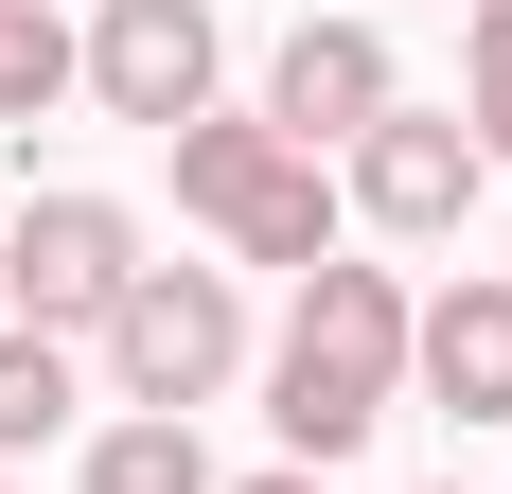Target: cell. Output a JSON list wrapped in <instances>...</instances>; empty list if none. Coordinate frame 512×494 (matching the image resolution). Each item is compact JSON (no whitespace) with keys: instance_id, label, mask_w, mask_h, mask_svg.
Instances as JSON below:
<instances>
[{"instance_id":"1","label":"cell","mask_w":512,"mask_h":494,"mask_svg":"<svg viewBox=\"0 0 512 494\" xmlns=\"http://www.w3.org/2000/svg\"><path fill=\"white\" fill-rule=\"evenodd\" d=\"M407 318L424 300L389 283V265H318L301 318H283V353H265V424H283V459H354L371 424H389V389H407Z\"/></svg>"},{"instance_id":"2","label":"cell","mask_w":512,"mask_h":494,"mask_svg":"<svg viewBox=\"0 0 512 494\" xmlns=\"http://www.w3.org/2000/svg\"><path fill=\"white\" fill-rule=\"evenodd\" d=\"M159 159H177V212H195L230 265H301V283L336 265V177H318L283 124H230V106H195Z\"/></svg>"},{"instance_id":"3","label":"cell","mask_w":512,"mask_h":494,"mask_svg":"<svg viewBox=\"0 0 512 494\" xmlns=\"http://www.w3.org/2000/svg\"><path fill=\"white\" fill-rule=\"evenodd\" d=\"M230 371H248V300H230V265H142V283L106 300V389L142 406V424H195Z\"/></svg>"},{"instance_id":"4","label":"cell","mask_w":512,"mask_h":494,"mask_svg":"<svg viewBox=\"0 0 512 494\" xmlns=\"http://www.w3.org/2000/svg\"><path fill=\"white\" fill-rule=\"evenodd\" d=\"M124 283H142V212L124 195H36L0 230V318H18V336H106Z\"/></svg>"},{"instance_id":"5","label":"cell","mask_w":512,"mask_h":494,"mask_svg":"<svg viewBox=\"0 0 512 494\" xmlns=\"http://www.w3.org/2000/svg\"><path fill=\"white\" fill-rule=\"evenodd\" d=\"M89 89H106V124L177 142V124L212 106V0H106L89 18Z\"/></svg>"},{"instance_id":"6","label":"cell","mask_w":512,"mask_h":494,"mask_svg":"<svg viewBox=\"0 0 512 494\" xmlns=\"http://www.w3.org/2000/svg\"><path fill=\"white\" fill-rule=\"evenodd\" d=\"M389 106H407V71H389V36H371V18H301V36L265 53V124H283V142H371V124H389Z\"/></svg>"},{"instance_id":"7","label":"cell","mask_w":512,"mask_h":494,"mask_svg":"<svg viewBox=\"0 0 512 494\" xmlns=\"http://www.w3.org/2000/svg\"><path fill=\"white\" fill-rule=\"evenodd\" d=\"M477 177H495V159H477V124H442V106H389V124L354 142V212H371V230H407V247L460 230Z\"/></svg>"},{"instance_id":"8","label":"cell","mask_w":512,"mask_h":494,"mask_svg":"<svg viewBox=\"0 0 512 494\" xmlns=\"http://www.w3.org/2000/svg\"><path fill=\"white\" fill-rule=\"evenodd\" d=\"M407 371L460 406V424H512V265H495V283H442V300H424V318H407Z\"/></svg>"},{"instance_id":"9","label":"cell","mask_w":512,"mask_h":494,"mask_svg":"<svg viewBox=\"0 0 512 494\" xmlns=\"http://www.w3.org/2000/svg\"><path fill=\"white\" fill-rule=\"evenodd\" d=\"M53 424H71V336H18L0 318V459H36Z\"/></svg>"},{"instance_id":"10","label":"cell","mask_w":512,"mask_h":494,"mask_svg":"<svg viewBox=\"0 0 512 494\" xmlns=\"http://www.w3.org/2000/svg\"><path fill=\"white\" fill-rule=\"evenodd\" d=\"M89 494H212V459H195V424H142V406H124L89 442Z\"/></svg>"},{"instance_id":"11","label":"cell","mask_w":512,"mask_h":494,"mask_svg":"<svg viewBox=\"0 0 512 494\" xmlns=\"http://www.w3.org/2000/svg\"><path fill=\"white\" fill-rule=\"evenodd\" d=\"M71 71H89V53L53 36V0H18V18H0V124H36V106L71 89Z\"/></svg>"},{"instance_id":"12","label":"cell","mask_w":512,"mask_h":494,"mask_svg":"<svg viewBox=\"0 0 512 494\" xmlns=\"http://www.w3.org/2000/svg\"><path fill=\"white\" fill-rule=\"evenodd\" d=\"M460 71H477V106H460L477 159H512V0H477V18H460Z\"/></svg>"},{"instance_id":"13","label":"cell","mask_w":512,"mask_h":494,"mask_svg":"<svg viewBox=\"0 0 512 494\" xmlns=\"http://www.w3.org/2000/svg\"><path fill=\"white\" fill-rule=\"evenodd\" d=\"M248 494H318V477H248Z\"/></svg>"},{"instance_id":"14","label":"cell","mask_w":512,"mask_h":494,"mask_svg":"<svg viewBox=\"0 0 512 494\" xmlns=\"http://www.w3.org/2000/svg\"><path fill=\"white\" fill-rule=\"evenodd\" d=\"M0 18H18V0H0Z\"/></svg>"},{"instance_id":"15","label":"cell","mask_w":512,"mask_h":494,"mask_svg":"<svg viewBox=\"0 0 512 494\" xmlns=\"http://www.w3.org/2000/svg\"><path fill=\"white\" fill-rule=\"evenodd\" d=\"M460 18H477V0H460Z\"/></svg>"},{"instance_id":"16","label":"cell","mask_w":512,"mask_h":494,"mask_svg":"<svg viewBox=\"0 0 512 494\" xmlns=\"http://www.w3.org/2000/svg\"><path fill=\"white\" fill-rule=\"evenodd\" d=\"M442 494H460V477H442Z\"/></svg>"}]
</instances>
